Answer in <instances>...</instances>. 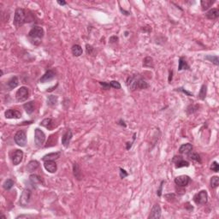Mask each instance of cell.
Returning <instances> with one entry per match:
<instances>
[{
    "mask_svg": "<svg viewBox=\"0 0 219 219\" xmlns=\"http://www.w3.org/2000/svg\"><path fill=\"white\" fill-rule=\"evenodd\" d=\"M190 67L187 64V62L185 61L183 57L179 58V65H178V70H182V69H189Z\"/></svg>",
    "mask_w": 219,
    "mask_h": 219,
    "instance_id": "cell-28",
    "label": "cell"
},
{
    "mask_svg": "<svg viewBox=\"0 0 219 219\" xmlns=\"http://www.w3.org/2000/svg\"><path fill=\"white\" fill-rule=\"evenodd\" d=\"M73 174H74V176H75L78 181H81L82 179V172L80 166L78 165V164H73Z\"/></svg>",
    "mask_w": 219,
    "mask_h": 219,
    "instance_id": "cell-19",
    "label": "cell"
},
{
    "mask_svg": "<svg viewBox=\"0 0 219 219\" xmlns=\"http://www.w3.org/2000/svg\"><path fill=\"white\" fill-rule=\"evenodd\" d=\"M205 59L208 60L209 62H211L212 63H214L215 65H218L219 61H218V56H212V55H209V56H206L205 57Z\"/></svg>",
    "mask_w": 219,
    "mask_h": 219,
    "instance_id": "cell-31",
    "label": "cell"
},
{
    "mask_svg": "<svg viewBox=\"0 0 219 219\" xmlns=\"http://www.w3.org/2000/svg\"><path fill=\"white\" fill-rule=\"evenodd\" d=\"M39 166H40V164H39V162L37 160H32V161H30L27 164V167H26V170H27V172L32 173V172L36 170L39 168Z\"/></svg>",
    "mask_w": 219,
    "mask_h": 219,
    "instance_id": "cell-18",
    "label": "cell"
},
{
    "mask_svg": "<svg viewBox=\"0 0 219 219\" xmlns=\"http://www.w3.org/2000/svg\"><path fill=\"white\" fill-rule=\"evenodd\" d=\"M119 123H120L119 124H120V125H122V126H123V127H126V126H127V125L125 124V122H124V121H123L122 119H121V120L119 121Z\"/></svg>",
    "mask_w": 219,
    "mask_h": 219,
    "instance_id": "cell-47",
    "label": "cell"
},
{
    "mask_svg": "<svg viewBox=\"0 0 219 219\" xmlns=\"http://www.w3.org/2000/svg\"><path fill=\"white\" fill-rule=\"evenodd\" d=\"M206 93H207V86L206 85H203L201 87V89L198 93V98H200L201 100H204L206 97Z\"/></svg>",
    "mask_w": 219,
    "mask_h": 219,
    "instance_id": "cell-29",
    "label": "cell"
},
{
    "mask_svg": "<svg viewBox=\"0 0 219 219\" xmlns=\"http://www.w3.org/2000/svg\"><path fill=\"white\" fill-rule=\"evenodd\" d=\"M211 170L214 172H218L219 170V164H218V162L214 161L211 165Z\"/></svg>",
    "mask_w": 219,
    "mask_h": 219,
    "instance_id": "cell-37",
    "label": "cell"
},
{
    "mask_svg": "<svg viewBox=\"0 0 219 219\" xmlns=\"http://www.w3.org/2000/svg\"><path fill=\"white\" fill-rule=\"evenodd\" d=\"M188 157L192 159V160H193V161H195V162H198L199 164H201V158H200V156L198 155V153H196V152H192V153H188Z\"/></svg>",
    "mask_w": 219,
    "mask_h": 219,
    "instance_id": "cell-34",
    "label": "cell"
},
{
    "mask_svg": "<svg viewBox=\"0 0 219 219\" xmlns=\"http://www.w3.org/2000/svg\"><path fill=\"white\" fill-rule=\"evenodd\" d=\"M31 194H32L31 190L28 189V188H25L22 191L21 194L20 201H19V203H20V205L21 206H26V205H27V204L29 203L30 198H31Z\"/></svg>",
    "mask_w": 219,
    "mask_h": 219,
    "instance_id": "cell-8",
    "label": "cell"
},
{
    "mask_svg": "<svg viewBox=\"0 0 219 219\" xmlns=\"http://www.w3.org/2000/svg\"><path fill=\"white\" fill-rule=\"evenodd\" d=\"M46 141V134L40 129H35L34 130V144L37 147H41Z\"/></svg>",
    "mask_w": 219,
    "mask_h": 219,
    "instance_id": "cell-5",
    "label": "cell"
},
{
    "mask_svg": "<svg viewBox=\"0 0 219 219\" xmlns=\"http://www.w3.org/2000/svg\"><path fill=\"white\" fill-rule=\"evenodd\" d=\"M173 162L176 164V168H182V167H188L190 164L187 161H185L182 157L180 156H175L173 158Z\"/></svg>",
    "mask_w": 219,
    "mask_h": 219,
    "instance_id": "cell-15",
    "label": "cell"
},
{
    "mask_svg": "<svg viewBox=\"0 0 219 219\" xmlns=\"http://www.w3.org/2000/svg\"><path fill=\"white\" fill-rule=\"evenodd\" d=\"M43 36H44V29L40 26H34L27 34L28 39L35 46L40 44L41 39L43 38Z\"/></svg>",
    "mask_w": 219,
    "mask_h": 219,
    "instance_id": "cell-2",
    "label": "cell"
},
{
    "mask_svg": "<svg viewBox=\"0 0 219 219\" xmlns=\"http://www.w3.org/2000/svg\"><path fill=\"white\" fill-rule=\"evenodd\" d=\"M164 181H162L161 182V183H160V186H159V188L157 189V196H161L162 195V190H163V186H164Z\"/></svg>",
    "mask_w": 219,
    "mask_h": 219,
    "instance_id": "cell-43",
    "label": "cell"
},
{
    "mask_svg": "<svg viewBox=\"0 0 219 219\" xmlns=\"http://www.w3.org/2000/svg\"><path fill=\"white\" fill-rule=\"evenodd\" d=\"M23 158V151L21 150H15L12 156V163L14 165H18L22 161Z\"/></svg>",
    "mask_w": 219,
    "mask_h": 219,
    "instance_id": "cell-14",
    "label": "cell"
},
{
    "mask_svg": "<svg viewBox=\"0 0 219 219\" xmlns=\"http://www.w3.org/2000/svg\"><path fill=\"white\" fill-rule=\"evenodd\" d=\"M99 84L101 85V87L103 89H110V82H99Z\"/></svg>",
    "mask_w": 219,
    "mask_h": 219,
    "instance_id": "cell-42",
    "label": "cell"
},
{
    "mask_svg": "<svg viewBox=\"0 0 219 219\" xmlns=\"http://www.w3.org/2000/svg\"><path fill=\"white\" fill-rule=\"evenodd\" d=\"M44 167L45 169L50 172V173H55L57 170V165L56 164V162L53 160H47V161H45L44 163Z\"/></svg>",
    "mask_w": 219,
    "mask_h": 219,
    "instance_id": "cell-12",
    "label": "cell"
},
{
    "mask_svg": "<svg viewBox=\"0 0 219 219\" xmlns=\"http://www.w3.org/2000/svg\"><path fill=\"white\" fill-rule=\"evenodd\" d=\"M144 67H151L153 68V59L151 57H146L143 60Z\"/></svg>",
    "mask_w": 219,
    "mask_h": 219,
    "instance_id": "cell-33",
    "label": "cell"
},
{
    "mask_svg": "<svg viewBox=\"0 0 219 219\" xmlns=\"http://www.w3.org/2000/svg\"><path fill=\"white\" fill-rule=\"evenodd\" d=\"M161 218V207L158 204H155L151 210L150 214L148 216L149 219H158Z\"/></svg>",
    "mask_w": 219,
    "mask_h": 219,
    "instance_id": "cell-10",
    "label": "cell"
},
{
    "mask_svg": "<svg viewBox=\"0 0 219 219\" xmlns=\"http://www.w3.org/2000/svg\"><path fill=\"white\" fill-rule=\"evenodd\" d=\"M82 52H83V50L80 45H74L72 46V54L75 57H80L81 55H82Z\"/></svg>",
    "mask_w": 219,
    "mask_h": 219,
    "instance_id": "cell-26",
    "label": "cell"
},
{
    "mask_svg": "<svg viewBox=\"0 0 219 219\" xmlns=\"http://www.w3.org/2000/svg\"><path fill=\"white\" fill-rule=\"evenodd\" d=\"M14 184H15V182H14L13 180H11V179H7L6 181L4 182L3 187H4V188L5 190H10V189L14 187Z\"/></svg>",
    "mask_w": 219,
    "mask_h": 219,
    "instance_id": "cell-30",
    "label": "cell"
},
{
    "mask_svg": "<svg viewBox=\"0 0 219 219\" xmlns=\"http://www.w3.org/2000/svg\"><path fill=\"white\" fill-rule=\"evenodd\" d=\"M4 116L8 119H19L21 117V113L17 110L9 109L5 111Z\"/></svg>",
    "mask_w": 219,
    "mask_h": 219,
    "instance_id": "cell-11",
    "label": "cell"
},
{
    "mask_svg": "<svg viewBox=\"0 0 219 219\" xmlns=\"http://www.w3.org/2000/svg\"><path fill=\"white\" fill-rule=\"evenodd\" d=\"M72 137H73V134L70 129H68L64 133V134L62 137V144L64 147H68Z\"/></svg>",
    "mask_w": 219,
    "mask_h": 219,
    "instance_id": "cell-13",
    "label": "cell"
},
{
    "mask_svg": "<svg viewBox=\"0 0 219 219\" xmlns=\"http://www.w3.org/2000/svg\"><path fill=\"white\" fill-rule=\"evenodd\" d=\"M19 84V81H18V78L16 76H13L11 77L8 82H7V87L9 90H12V89L15 88Z\"/></svg>",
    "mask_w": 219,
    "mask_h": 219,
    "instance_id": "cell-22",
    "label": "cell"
},
{
    "mask_svg": "<svg viewBox=\"0 0 219 219\" xmlns=\"http://www.w3.org/2000/svg\"><path fill=\"white\" fill-rule=\"evenodd\" d=\"M57 87V85H56L55 87H51V88L47 89V92H51V91H53V90H54V88H56Z\"/></svg>",
    "mask_w": 219,
    "mask_h": 219,
    "instance_id": "cell-48",
    "label": "cell"
},
{
    "mask_svg": "<svg viewBox=\"0 0 219 219\" xmlns=\"http://www.w3.org/2000/svg\"><path fill=\"white\" fill-rule=\"evenodd\" d=\"M110 87H112V88H121V84L118 82H116V81H111V82H110Z\"/></svg>",
    "mask_w": 219,
    "mask_h": 219,
    "instance_id": "cell-36",
    "label": "cell"
},
{
    "mask_svg": "<svg viewBox=\"0 0 219 219\" xmlns=\"http://www.w3.org/2000/svg\"><path fill=\"white\" fill-rule=\"evenodd\" d=\"M29 98V89L27 87H21L15 93V99L19 103L26 101Z\"/></svg>",
    "mask_w": 219,
    "mask_h": 219,
    "instance_id": "cell-6",
    "label": "cell"
},
{
    "mask_svg": "<svg viewBox=\"0 0 219 219\" xmlns=\"http://www.w3.org/2000/svg\"><path fill=\"white\" fill-rule=\"evenodd\" d=\"M86 50H87V53L88 55H93V51H94V48L91 45L87 44L86 45Z\"/></svg>",
    "mask_w": 219,
    "mask_h": 219,
    "instance_id": "cell-38",
    "label": "cell"
},
{
    "mask_svg": "<svg viewBox=\"0 0 219 219\" xmlns=\"http://www.w3.org/2000/svg\"><path fill=\"white\" fill-rule=\"evenodd\" d=\"M57 103V97L54 95L48 96L47 98V104L50 106H54Z\"/></svg>",
    "mask_w": 219,
    "mask_h": 219,
    "instance_id": "cell-32",
    "label": "cell"
},
{
    "mask_svg": "<svg viewBox=\"0 0 219 219\" xmlns=\"http://www.w3.org/2000/svg\"><path fill=\"white\" fill-rule=\"evenodd\" d=\"M14 140L16 145L21 147H24L27 145V133L25 130H19L14 136Z\"/></svg>",
    "mask_w": 219,
    "mask_h": 219,
    "instance_id": "cell-4",
    "label": "cell"
},
{
    "mask_svg": "<svg viewBox=\"0 0 219 219\" xmlns=\"http://www.w3.org/2000/svg\"><path fill=\"white\" fill-rule=\"evenodd\" d=\"M40 125L48 129H51L53 128V121L51 118H46L41 122Z\"/></svg>",
    "mask_w": 219,
    "mask_h": 219,
    "instance_id": "cell-27",
    "label": "cell"
},
{
    "mask_svg": "<svg viewBox=\"0 0 219 219\" xmlns=\"http://www.w3.org/2000/svg\"><path fill=\"white\" fill-rule=\"evenodd\" d=\"M55 73L53 70H51V69H50V70H48L46 71L44 75H42V77L40 78V83H46V82H50V81H51V80H53L55 78Z\"/></svg>",
    "mask_w": 219,
    "mask_h": 219,
    "instance_id": "cell-16",
    "label": "cell"
},
{
    "mask_svg": "<svg viewBox=\"0 0 219 219\" xmlns=\"http://www.w3.org/2000/svg\"><path fill=\"white\" fill-rule=\"evenodd\" d=\"M126 84L128 87L131 91L140 90V89H146L149 87V84L144 80L142 77L138 75H134L129 76L127 79Z\"/></svg>",
    "mask_w": 219,
    "mask_h": 219,
    "instance_id": "cell-1",
    "label": "cell"
},
{
    "mask_svg": "<svg viewBox=\"0 0 219 219\" xmlns=\"http://www.w3.org/2000/svg\"><path fill=\"white\" fill-rule=\"evenodd\" d=\"M192 150H193V146L191 144L187 143V144H183L180 146L179 148V152L181 154H188L189 152H191Z\"/></svg>",
    "mask_w": 219,
    "mask_h": 219,
    "instance_id": "cell-21",
    "label": "cell"
},
{
    "mask_svg": "<svg viewBox=\"0 0 219 219\" xmlns=\"http://www.w3.org/2000/svg\"><path fill=\"white\" fill-rule=\"evenodd\" d=\"M190 182H191V178L186 175L179 176L175 178V183L179 187H186L190 183Z\"/></svg>",
    "mask_w": 219,
    "mask_h": 219,
    "instance_id": "cell-9",
    "label": "cell"
},
{
    "mask_svg": "<svg viewBox=\"0 0 219 219\" xmlns=\"http://www.w3.org/2000/svg\"><path fill=\"white\" fill-rule=\"evenodd\" d=\"M172 75H173V71H170V75H169V82H170L172 81Z\"/></svg>",
    "mask_w": 219,
    "mask_h": 219,
    "instance_id": "cell-46",
    "label": "cell"
},
{
    "mask_svg": "<svg viewBox=\"0 0 219 219\" xmlns=\"http://www.w3.org/2000/svg\"><path fill=\"white\" fill-rule=\"evenodd\" d=\"M211 187L212 188H217L219 185V177L218 176H212L211 178Z\"/></svg>",
    "mask_w": 219,
    "mask_h": 219,
    "instance_id": "cell-35",
    "label": "cell"
},
{
    "mask_svg": "<svg viewBox=\"0 0 219 219\" xmlns=\"http://www.w3.org/2000/svg\"><path fill=\"white\" fill-rule=\"evenodd\" d=\"M27 14L24 9L17 8L15 11L14 15V25L17 27L22 26L24 23L27 22Z\"/></svg>",
    "mask_w": 219,
    "mask_h": 219,
    "instance_id": "cell-3",
    "label": "cell"
},
{
    "mask_svg": "<svg viewBox=\"0 0 219 219\" xmlns=\"http://www.w3.org/2000/svg\"><path fill=\"white\" fill-rule=\"evenodd\" d=\"M57 4L60 5H66L67 4V3L65 1H57Z\"/></svg>",
    "mask_w": 219,
    "mask_h": 219,
    "instance_id": "cell-45",
    "label": "cell"
},
{
    "mask_svg": "<svg viewBox=\"0 0 219 219\" xmlns=\"http://www.w3.org/2000/svg\"><path fill=\"white\" fill-rule=\"evenodd\" d=\"M118 40V37L117 36H112L110 38V43H115V42H117Z\"/></svg>",
    "mask_w": 219,
    "mask_h": 219,
    "instance_id": "cell-44",
    "label": "cell"
},
{
    "mask_svg": "<svg viewBox=\"0 0 219 219\" xmlns=\"http://www.w3.org/2000/svg\"><path fill=\"white\" fill-rule=\"evenodd\" d=\"M205 16H206V18L210 19V20H215L219 16V10L216 8L211 9L209 11H207L205 13Z\"/></svg>",
    "mask_w": 219,
    "mask_h": 219,
    "instance_id": "cell-17",
    "label": "cell"
},
{
    "mask_svg": "<svg viewBox=\"0 0 219 219\" xmlns=\"http://www.w3.org/2000/svg\"><path fill=\"white\" fill-rule=\"evenodd\" d=\"M215 3V1L213 0H202L200 2L201 4V7H202V10L205 11V10H207L208 9H210V7H212V5Z\"/></svg>",
    "mask_w": 219,
    "mask_h": 219,
    "instance_id": "cell-25",
    "label": "cell"
},
{
    "mask_svg": "<svg viewBox=\"0 0 219 219\" xmlns=\"http://www.w3.org/2000/svg\"><path fill=\"white\" fill-rule=\"evenodd\" d=\"M23 108L25 110V111L27 112V114L31 115L34 111V101H30L23 104Z\"/></svg>",
    "mask_w": 219,
    "mask_h": 219,
    "instance_id": "cell-23",
    "label": "cell"
},
{
    "mask_svg": "<svg viewBox=\"0 0 219 219\" xmlns=\"http://www.w3.org/2000/svg\"><path fill=\"white\" fill-rule=\"evenodd\" d=\"M176 91H179V92H182L183 93L187 94V96H190V97H191V96H193V94L192 93H189L188 91H187V90L185 88H183V87H179V88H176Z\"/></svg>",
    "mask_w": 219,
    "mask_h": 219,
    "instance_id": "cell-41",
    "label": "cell"
},
{
    "mask_svg": "<svg viewBox=\"0 0 219 219\" xmlns=\"http://www.w3.org/2000/svg\"><path fill=\"white\" fill-rule=\"evenodd\" d=\"M29 179H30V182H32V184L35 185H40L41 183H43V180L41 179V177L38 175H31L29 176Z\"/></svg>",
    "mask_w": 219,
    "mask_h": 219,
    "instance_id": "cell-24",
    "label": "cell"
},
{
    "mask_svg": "<svg viewBox=\"0 0 219 219\" xmlns=\"http://www.w3.org/2000/svg\"><path fill=\"white\" fill-rule=\"evenodd\" d=\"M193 201L197 205H205L208 201V193L205 190H201L193 196Z\"/></svg>",
    "mask_w": 219,
    "mask_h": 219,
    "instance_id": "cell-7",
    "label": "cell"
},
{
    "mask_svg": "<svg viewBox=\"0 0 219 219\" xmlns=\"http://www.w3.org/2000/svg\"><path fill=\"white\" fill-rule=\"evenodd\" d=\"M164 197L166 198V199L168 200V201H174L175 200V198H176V194L175 193H169V194H165L164 195Z\"/></svg>",
    "mask_w": 219,
    "mask_h": 219,
    "instance_id": "cell-39",
    "label": "cell"
},
{
    "mask_svg": "<svg viewBox=\"0 0 219 219\" xmlns=\"http://www.w3.org/2000/svg\"><path fill=\"white\" fill-rule=\"evenodd\" d=\"M119 170H120V177L123 179V178L127 177L129 176V174L127 173V171L125 170L123 168H119Z\"/></svg>",
    "mask_w": 219,
    "mask_h": 219,
    "instance_id": "cell-40",
    "label": "cell"
},
{
    "mask_svg": "<svg viewBox=\"0 0 219 219\" xmlns=\"http://www.w3.org/2000/svg\"><path fill=\"white\" fill-rule=\"evenodd\" d=\"M61 156V151H57V152H51V153H49L45 155L44 157H42V160L43 161H47V160H56L57 158H59Z\"/></svg>",
    "mask_w": 219,
    "mask_h": 219,
    "instance_id": "cell-20",
    "label": "cell"
}]
</instances>
